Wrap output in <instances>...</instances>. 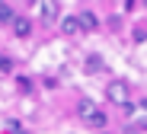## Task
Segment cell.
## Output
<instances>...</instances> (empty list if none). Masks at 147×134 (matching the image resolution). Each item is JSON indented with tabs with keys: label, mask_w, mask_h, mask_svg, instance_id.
I'll return each mask as SVG.
<instances>
[{
	"label": "cell",
	"mask_w": 147,
	"mask_h": 134,
	"mask_svg": "<svg viewBox=\"0 0 147 134\" xmlns=\"http://www.w3.org/2000/svg\"><path fill=\"white\" fill-rule=\"evenodd\" d=\"M13 32H16L19 38H26V35L32 32V22H29L26 16H16V22H13Z\"/></svg>",
	"instance_id": "cell-5"
},
{
	"label": "cell",
	"mask_w": 147,
	"mask_h": 134,
	"mask_svg": "<svg viewBox=\"0 0 147 134\" xmlns=\"http://www.w3.org/2000/svg\"><path fill=\"white\" fill-rule=\"evenodd\" d=\"M0 22H16V16H13V7H10V3H0Z\"/></svg>",
	"instance_id": "cell-9"
},
{
	"label": "cell",
	"mask_w": 147,
	"mask_h": 134,
	"mask_svg": "<svg viewBox=\"0 0 147 134\" xmlns=\"http://www.w3.org/2000/svg\"><path fill=\"white\" fill-rule=\"evenodd\" d=\"M86 125H93V128H106V125H109V118H106V112H99V109H96V115H93Z\"/></svg>",
	"instance_id": "cell-8"
},
{
	"label": "cell",
	"mask_w": 147,
	"mask_h": 134,
	"mask_svg": "<svg viewBox=\"0 0 147 134\" xmlns=\"http://www.w3.org/2000/svg\"><path fill=\"white\" fill-rule=\"evenodd\" d=\"M96 70H102V58L99 55H90L86 58V73H96Z\"/></svg>",
	"instance_id": "cell-7"
},
{
	"label": "cell",
	"mask_w": 147,
	"mask_h": 134,
	"mask_svg": "<svg viewBox=\"0 0 147 134\" xmlns=\"http://www.w3.org/2000/svg\"><path fill=\"white\" fill-rule=\"evenodd\" d=\"M134 42H147V26H134Z\"/></svg>",
	"instance_id": "cell-10"
},
{
	"label": "cell",
	"mask_w": 147,
	"mask_h": 134,
	"mask_svg": "<svg viewBox=\"0 0 147 134\" xmlns=\"http://www.w3.org/2000/svg\"><path fill=\"white\" fill-rule=\"evenodd\" d=\"M106 96H109L112 102L128 105V83H125V80H112V83H109V90H106Z\"/></svg>",
	"instance_id": "cell-1"
},
{
	"label": "cell",
	"mask_w": 147,
	"mask_h": 134,
	"mask_svg": "<svg viewBox=\"0 0 147 134\" xmlns=\"http://www.w3.org/2000/svg\"><path fill=\"white\" fill-rule=\"evenodd\" d=\"M0 70H3V73H10V70H13V61H10L7 55H0Z\"/></svg>",
	"instance_id": "cell-11"
},
{
	"label": "cell",
	"mask_w": 147,
	"mask_h": 134,
	"mask_svg": "<svg viewBox=\"0 0 147 134\" xmlns=\"http://www.w3.org/2000/svg\"><path fill=\"white\" fill-rule=\"evenodd\" d=\"M77 115H80L83 121H90V118L96 115V105H93V99H80V102H77Z\"/></svg>",
	"instance_id": "cell-3"
},
{
	"label": "cell",
	"mask_w": 147,
	"mask_h": 134,
	"mask_svg": "<svg viewBox=\"0 0 147 134\" xmlns=\"http://www.w3.org/2000/svg\"><path fill=\"white\" fill-rule=\"evenodd\" d=\"M61 32H64V35H77V32H83L80 16H67V19H61Z\"/></svg>",
	"instance_id": "cell-2"
},
{
	"label": "cell",
	"mask_w": 147,
	"mask_h": 134,
	"mask_svg": "<svg viewBox=\"0 0 147 134\" xmlns=\"http://www.w3.org/2000/svg\"><path fill=\"white\" fill-rule=\"evenodd\" d=\"M80 16V26H83V32H93V29H99V19H96V13H77Z\"/></svg>",
	"instance_id": "cell-4"
},
{
	"label": "cell",
	"mask_w": 147,
	"mask_h": 134,
	"mask_svg": "<svg viewBox=\"0 0 147 134\" xmlns=\"http://www.w3.org/2000/svg\"><path fill=\"white\" fill-rule=\"evenodd\" d=\"M16 134H29V131H26V128H22V131H16Z\"/></svg>",
	"instance_id": "cell-12"
},
{
	"label": "cell",
	"mask_w": 147,
	"mask_h": 134,
	"mask_svg": "<svg viewBox=\"0 0 147 134\" xmlns=\"http://www.w3.org/2000/svg\"><path fill=\"white\" fill-rule=\"evenodd\" d=\"M58 16V3H51V0H45V3H42V19L45 22H51Z\"/></svg>",
	"instance_id": "cell-6"
}]
</instances>
